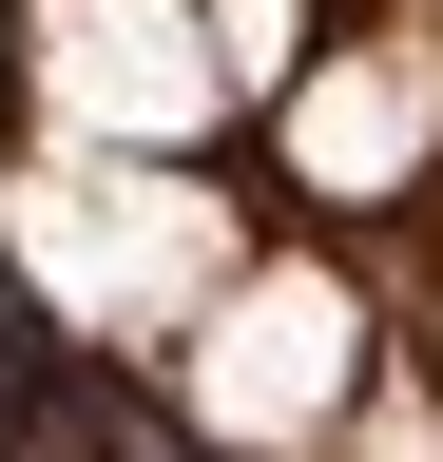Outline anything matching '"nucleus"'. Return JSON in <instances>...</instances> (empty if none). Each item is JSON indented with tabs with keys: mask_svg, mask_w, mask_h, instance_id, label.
<instances>
[{
	"mask_svg": "<svg viewBox=\"0 0 443 462\" xmlns=\"http://www.w3.org/2000/svg\"><path fill=\"white\" fill-rule=\"evenodd\" d=\"M0 116H20V0H0Z\"/></svg>",
	"mask_w": 443,
	"mask_h": 462,
	"instance_id": "nucleus-1",
	"label": "nucleus"
}]
</instances>
